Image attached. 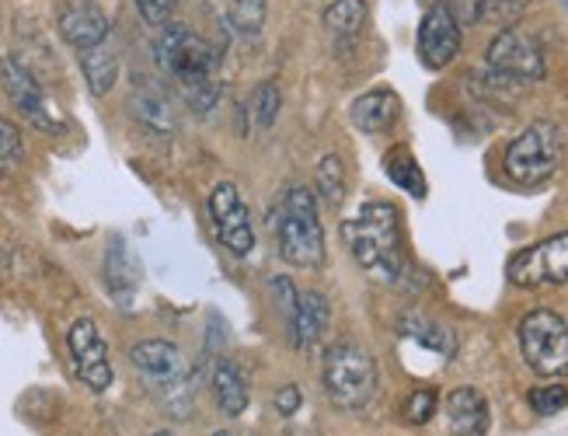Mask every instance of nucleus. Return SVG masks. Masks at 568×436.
<instances>
[{
  "label": "nucleus",
  "mask_w": 568,
  "mask_h": 436,
  "mask_svg": "<svg viewBox=\"0 0 568 436\" xmlns=\"http://www.w3.org/2000/svg\"><path fill=\"white\" fill-rule=\"evenodd\" d=\"M349 115H353V126L359 133H384L394 126V119L402 115V102L390 88H374V91L359 94L349 109Z\"/></svg>",
  "instance_id": "nucleus-18"
},
{
  "label": "nucleus",
  "mask_w": 568,
  "mask_h": 436,
  "mask_svg": "<svg viewBox=\"0 0 568 436\" xmlns=\"http://www.w3.org/2000/svg\"><path fill=\"white\" fill-rule=\"evenodd\" d=\"M443 412H447V426L454 436H485L491 426L488 398L478 392V387H454Z\"/></svg>",
  "instance_id": "nucleus-16"
},
{
  "label": "nucleus",
  "mask_w": 568,
  "mask_h": 436,
  "mask_svg": "<svg viewBox=\"0 0 568 436\" xmlns=\"http://www.w3.org/2000/svg\"><path fill=\"white\" fill-rule=\"evenodd\" d=\"M105 286L115 304H133V294H136V283H140V273H136V258L133 252L126 249V241L122 237H112L109 241V252H105Z\"/></svg>",
  "instance_id": "nucleus-20"
},
{
  "label": "nucleus",
  "mask_w": 568,
  "mask_h": 436,
  "mask_svg": "<svg viewBox=\"0 0 568 436\" xmlns=\"http://www.w3.org/2000/svg\"><path fill=\"white\" fill-rule=\"evenodd\" d=\"M332 322V304L321 290H304L296 297V311H293V322H290V338L296 349L311 353L321 338H325V328Z\"/></svg>",
  "instance_id": "nucleus-15"
},
{
  "label": "nucleus",
  "mask_w": 568,
  "mask_h": 436,
  "mask_svg": "<svg viewBox=\"0 0 568 436\" xmlns=\"http://www.w3.org/2000/svg\"><path fill=\"white\" fill-rule=\"evenodd\" d=\"M136 11L146 26H158V29H168L171 21H175V11H179V0H136Z\"/></svg>",
  "instance_id": "nucleus-32"
},
{
  "label": "nucleus",
  "mask_w": 568,
  "mask_h": 436,
  "mask_svg": "<svg viewBox=\"0 0 568 436\" xmlns=\"http://www.w3.org/2000/svg\"><path fill=\"white\" fill-rule=\"evenodd\" d=\"M527 402L537 416H555L568 405V387L565 384H540V387H530L527 392Z\"/></svg>",
  "instance_id": "nucleus-31"
},
{
  "label": "nucleus",
  "mask_w": 568,
  "mask_h": 436,
  "mask_svg": "<svg viewBox=\"0 0 568 436\" xmlns=\"http://www.w3.org/2000/svg\"><path fill=\"white\" fill-rule=\"evenodd\" d=\"M210 387H213V398H216V408L224 412L227 419H241L244 412H248V402H252V392H248V381H244L241 367L234 359L220 356L210 371Z\"/></svg>",
  "instance_id": "nucleus-17"
},
{
  "label": "nucleus",
  "mask_w": 568,
  "mask_h": 436,
  "mask_svg": "<svg viewBox=\"0 0 568 436\" xmlns=\"http://www.w3.org/2000/svg\"><path fill=\"white\" fill-rule=\"evenodd\" d=\"M268 224L276 231V245L286 265L293 270H311L317 273L328 258L325 245V224L317 213V196L307 185H290L283 196L273 203Z\"/></svg>",
  "instance_id": "nucleus-3"
},
{
  "label": "nucleus",
  "mask_w": 568,
  "mask_h": 436,
  "mask_svg": "<svg viewBox=\"0 0 568 436\" xmlns=\"http://www.w3.org/2000/svg\"><path fill=\"white\" fill-rule=\"evenodd\" d=\"M366 0H335V4L325 8L321 21H325V32L332 36L335 45H353L363 29H366Z\"/></svg>",
  "instance_id": "nucleus-23"
},
{
  "label": "nucleus",
  "mask_w": 568,
  "mask_h": 436,
  "mask_svg": "<svg viewBox=\"0 0 568 436\" xmlns=\"http://www.w3.org/2000/svg\"><path fill=\"white\" fill-rule=\"evenodd\" d=\"M506 276L513 286H561L568 283V231H558L545 241H534V245L520 249L509 265Z\"/></svg>",
  "instance_id": "nucleus-9"
},
{
  "label": "nucleus",
  "mask_w": 568,
  "mask_h": 436,
  "mask_svg": "<svg viewBox=\"0 0 568 436\" xmlns=\"http://www.w3.org/2000/svg\"><path fill=\"white\" fill-rule=\"evenodd\" d=\"M268 18V0H231L227 21L241 39H258Z\"/></svg>",
  "instance_id": "nucleus-26"
},
{
  "label": "nucleus",
  "mask_w": 568,
  "mask_h": 436,
  "mask_svg": "<svg viewBox=\"0 0 568 436\" xmlns=\"http://www.w3.org/2000/svg\"><path fill=\"white\" fill-rule=\"evenodd\" d=\"M530 4L534 0H481L475 21H481V26H499V32L516 29V21L530 11Z\"/></svg>",
  "instance_id": "nucleus-28"
},
{
  "label": "nucleus",
  "mask_w": 568,
  "mask_h": 436,
  "mask_svg": "<svg viewBox=\"0 0 568 436\" xmlns=\"http://www.w3.org/2000/svg\"><path fill=\"white\" fill-rule=\"evenodd\" d=\"M342 237L359 270H366L374 280L402 283L408 276L405 231H402L398 206H390L384 200L363 203L356 216L342 221Z\"/></svg>",
  "instance_id": "nucleus-2"
},
{
  "label": "nucleus",
  "mask_w": 568,
  "mask_h": 436,
  "mask_svg": "<svg viewBox=\"0 0 568 436\" xmlns=\"http://www.w3.org/2000/svg\"><path fill=\"white\" fill-rule=\"evenodd\" d=\"M478 4H481V0H457V8H460V14H464L467 21H475V11H478Z\"/></svg>",
  "instance_id": "nucleus-34"
},
{
  "label": "nucleus",
  "mask_w": 568,
  "mask_h": 436,
  "mask_svg": "<svg viewBox=\"0 0 568 436\" xmlns=\"http://www.w3.org/2000/svg\"><path fill=\"white\" fill-rule=\"evenodd\" d=\"M210 436H237V433H234V429H213Z\"/></svg>",
  "instance_id": "nucleus-35"
},
{
  "label": "nucleus",
  "mask_w": 568,
  "mask_h": 436,
  "mask_svg": "<svg viewBox=\"0 0 568 436\" xmlns=\"http://www.w3.org/2000/svg\"><path fill=\"white\" fill-rule=\"evenodd\" d=\"M520 353L540 377H568V322L558 311L537 307L520 322Z\"/></svg>",
  "instance_id": "nucleus-7"
},
{
  "label": "nucleus",
  "mask_w": 568,
  "mask_h": 436,
  "mask_svg": "<svg viewBox=\"0 0 568 436\" xmlns=\"http://www.w3.org/2000/svg\"><path fill=\"white\" fill-rule=\"evenodd\" d=\"M384 175L402 192H408V196L426 200V175H423V168H418V161L408 148H390L384 154Z\"/></svg>",
  "instance_id": "nucleus-25"
},
{
  "label": "nucleus",
  "mask_w": 568,
  "mask_h": 436,
  "mask_svg": "<svg viewBox=\"0 0 568 436\" xmlns=\"http://www.w3.org/2000/svg\"><path fill=\"white\" fill-rule=\"evenodd\" d=\"M283 109V94L273 81H262L248 91V99L237 109V115H244V133L252 130H268L276 123V115Z\"/></svg>",
  "instance_id": "nucleus-24"
},
{
  "label": "nucleus",
  "mask_w": 568,
  "mask_h": 436,
  "mask_svg": "<svg viewBox=\"0 0 568 436\" xmlns=\"http://www.w3.org/2000/svg\"><path fill=\"white\" fill-rule=\"evenodd\" d=\"M60 36L81 53L98 42H105L112 36V26L105 11L91 4V0H70V4L60 8Z\"/></svg>",
  "instance_id": "nucleus-14"
},
{
  "label": "nucleus",
  "mask_w": 568,
  "mask_h": 436,
  "mask_svg": "<svg viewBox=\"0 0 568 436\" xmlns=\"http://www.w3.org/2000/svg\"><path fill=\"white\" fill-rule=\"evenodd\" d=\"M439 408V392L436 387H415L402 405V419L408 426H426Z\"/></svg>",
  "instance_id": "nucleus-29"
},
{
  "label": "nucleus",
  "mask_w": 568,
  "mask_h": 436,
  "mask_svg": "<svg viewBox=\"0 0 568 436\" xmlns=\"http://www.w3.org/2000/svg\"><path fill=\"white\" fill-rule=\"evenodd\" d=\"M276 412L283 419H290V416H296V412H301V405H304V392L296 384H283L280 392H276Z\"/></svg>",
  "instance_id": "nucleus-33"
},
{
  "label": "nucleus",
  "mask_w": 568,
  "mask_h": 436,
  "mask_svg": "<svg viewBox=\"0 0 568 436\" xmlns=\"http://www.w3.org/2000/svg\"><path fill=\"white\" fill-rule=\"evenodd\" d=\"M321 387L335 408L342 412H363L369 402L377 398V387H381V371H377V359L366 346L349 343H332L321 356Z\"/></svg>",
  "instance_id": "nucleus-5"
},
{
  "label": "nucleus",
  "mask_w": 568,
  "mask_h": 436,
  "mask_svg": "<svg viewBox=\"0 0 568 436\" xmlns=\"http://www.w3.org/2000/svg\"><path fill=\"white\" fill-rule=\"evenodd\" d=\"M0 84H4V94L11 99V105L24 119H29L36 130H42V133H63V119L57 115L53 102L45 99V91L32 78V70L24 67L18 57L0 60Z\"/></svg>",
  "instance_id": "nucleus-11"
},
{
  "label": "nucleus",
  "mask_w": 568,
  "mask_h": 436,
  "mask_svg": "<svg viewBox=\"0 0 568 436\" xmlns=\"http://www.w3.org/2000/svg\"><path fill=\"white\" fill-rule=\"evenodd\" d=\"M130 363L168 416L189 419L195 405V377L185 353L168 338H140L130 349Z\"/></svg>",
  "instance_id": "nucleus-4"
},
{
  "label": "nucleus",
  "mask_w": 568,
  "mask_h": 436,
  "mask_svg": "<svg viewBox=\"0 0 568 436\" xmlns=\"http://www.w3.org/2000/svg\"><path fill=\"white\" fill-rule=\"evenodd\" d=\"M314 185L317 196L325 200L328 206H338L345 200V164L338 154H325L314 168Z\"/></svg>",
  "instance_id": "nucleus-27"
},
{
  "label": "nucleus",
  "mask_w": 568,
  "mask_h": 436,
  "mask_svg": "<svg viewBox=\"0 0 568 436\" xmlns=\"http://www.w3.org/2000/svg\"><path fill=\"white\" fill-rule=\"evenodd\" d=\"M402 332L408 338H415V343L423 346V349H429V353H439V356H447V359L457 353V335H454V328L436 322V318H429V314H423V311L402 314Z\"/></svg>",
  "instance_id": "nucleus-22"
},
{
  "label": "nucleus",
  "mask_w": 568,
  "mask_h": 436,
  "mask_svg": "<svg viewBox=\"0 0 568 436\" xmlns=\"http://www.w3.org/2000/svg\"><path fill=\"white\" fill-rule=\"evenodd\" d=\"M130 105H133L136 123L146 133H154V136H171V133H175V109H171L168 94L154 81H140Z\"/></svg>",
  "instance_id": "nucleus-19"
},
{
  "label": "nucleus",
  "mask_w": 568,
  "mask_h": 436,
  "mask_svg": "<svg viewBox=\"0 0 568 436\" xmlns=\"http://www.w3.org/2000/svg\"><path fill=\"white\" fill-rule=\"evenodd\" d=\"M206 210H210V224H213L216 241L231 255L244 258L255 249L252 213H248V206H244L241 189L234 182H216L213 192H210V200H206Z\"/></svg>",
  "instance_id": "nucleus-10"
},
{
  "label": "nucleus",
  "mask_w": 568,
  "mask_h": 436,
  "mask_svg": "<svg viewBox=\"0 0 568 436\" xmlns=\"http://www.w3.org/2000/svg\"><path fill=\"white\" fill-rule=\"evenodd\" d=\"M151 436H175V433H171V429H158V433H151Z\"/></svg>",
  "instance_id": "nucleus-36"
},
{
  "label": "nucleus",
  "mask_w": 568,
  "mask_h": 436,
  "mask_svg": "<svg viewBox=\"0 0 568 436\" xmlns=\"http://www.w3.org/2000/svg\"><path fill=\"white\" fill-rule=\"evenodd\" d=\"M67 353H70L73 374H78L84 387H91V392H109V384H112L109 343L91 318H78L67 328Z\"/></svg>",
  "instance_id": "nucleus-12"
},
{
  "label": "nucleus",
  "mask_w": 568,
  "mask_h": 436,
  "mask_svg": "<svg viewBox=\"0 0 568 436\" xmlns=\"http://www.w3.org/2000/svg\"><path fill=\"white\" fill-rule=\"evenodd\" d=\"M485 63L491 74H499L503 81H509L516 88L545 81V74H548L545 50H540V42L524 29H503L496 39H491Z\"/></svg>",
  "instance_id": "nucleus-8"
},
{
  "label": "nucleus",
  "mask_w": 568,
  "mask_h": 436,
  "mask_svg": "<svg viewBox=\"0 0 568 436\" xmlns=\"http://www.w3.org/2000/svg\"><path fill=\"white\" fill-rule=\"evenodd\" d=\"M154 60L161 67V74H168L185 94V102L195 115L210 119L220 105V60L213 53V45L200 39L192 29L175 26L161 29Z\"/></svg>",
  "instance_id": "nucleus-1"
},
{
  "label": "nucleus",
  "mask_w": 568,
  "mask_h": 436,
  "mask_svg": "<svg viewBox=\"0 0 568 436\" xmlns=\"http://www.w3.org/2000/svg\"><path fill=\"white\" fill-rule=\"evenodd\" d=\"M418 60L429 70H447L460 53V21L447 0L429 4L426 18L418 21V39H415Z\"/></svg>",
  "instance_id": "nucleus-13"
},
{
  "label": "nucleus",
  "mask_w": 568,
  "mask_h": 436,
  "mask_svg": "<svg viewBox=\"0 0 568 436\" xmlns=\"http://www.w3.org/2000/svg\"><path fill=\"white\" fill-rule=\"evenodd\" d=\"M21 158H24L21 130L11 123V119L0 115V175H11L14 168L21 164Z\"/></svg>",
  "instance_id": "nucleus-30"
},
{
  "label": "nucleus",
  "mask_w": 568,
  "mask_h": 436,
  "mask_svg": "<svg viewBox=\"0 0 568 436\" xmlns=\"http://www.w3.org/2000/svg\"><path fill=\"white\" fill-rule=\"evenodd\" d=\"M81 70H84V81H88V91L94 99H105V94L115 88L119 81V53L112 45V36L105 42L91 45V50H81Z\"/></svg>",
  "instance_id": "nucleus-21"
},
{
  "label": "nucleus",
  "mask_w": 568,
  "mask_h": 436,
  "mask_svg": "<svg viewBox=\"0 0 568 436\" xmlns=\"http://www.w3.org/2000/svg\"><path fill=\"white\" fill-rule=\"evenodd\" d=\"M565 161V133L551 119H537L503 154V172L516 185H545Z\"/></svg>",
  "instance_id": "nucleus-6"
}]
</instances>
